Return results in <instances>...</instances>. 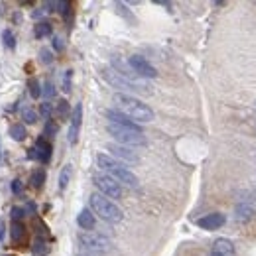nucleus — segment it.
Returning <instances> with one entry per match:
<instances>
[{"label":"nucleus","instance_id":"nucleus-14","mask_svg":"<svg viewBox=\"0 0 256 256\" xmlns=\"http://www.w3.org/2000/svg\"><path fill=\"white\" fill-rule=\"evenodd\" d=\"M213 256H234V244L228 238H217L213 242Z\"/></svg>","mask_w":256,"mask_h":256},{"label":"nucleus","instance_id":"nucleus-24","mask_svg":"<svg viewBox=\"0 0 256 256\" xmlns=\"http://www.w3.org/2000/svg\"><path fill=\"white\" fill-rule=\"evenodd\" d=\"M22 118H24L26 124H36V122H38V114L34 112L30 106H24V108H22Z\"/></svg>","mask_w":256,"mask_h":256},{"label":"nucleus","instance_id":"nucleus-2","mask_svg":"<svg viewBox=\"0 0 256 256\" xmlns=\"http://www.w3.org/2000/svg\"><path fill=\"white\" fill-rule=\"evenodd\" d=\"M96 164H98V168H100L102 172H106V176L112 178L114 182L124 184V186L132 188V190H138V188H140L138 178H136L128 168H124V164L116 162L114 158H110V156H106V154H98V156H96Z\"/></svg>","mask_w":256,"mask_h":256},{"label":"nucleus","instance_id":"nucleus-20","mask_svg":"<svg viewBox=\"0 0 256 256\" xmlns=\"http://www.w3.org/2000/svg\"><path fill=\"white\" fill-rule=\"evenodd\" d=\"M44 184H46V172L44 170H36L32 174V188L42 192L44 190Z\"/></svg>","mask_w":256,"mask_h":256},{"label":"nucleus","instance_id":"nucleus-13","mask_svg":"<svg viewBox=\"0 0 256 256\" xmlns=\"http://www.w3.org/2000/svg\"><path fill=\"white\" fill-rule=\"evenodd\" d=\"M32 152H36V154H34V158H38L42 164H48V162L52 160L54 146H52V142H48L46 138H40V140L36 142V148H34Z\"/></svg>","mask_w":256,"mask_h":256},{"label":"nucleus","instance_id":"nucleus-35","mask_svg":"<svg viewBox=\"0 0 256 256\" xmlns=\"http://www.w3.org/2000/svg\"><path fill=\"white\" fill-rule=\"evenodd\" d=\"M156 4H160V6H166V8H172V4H170V2H162V0H158Z\"/></svg>","mask_w":256,"mask_h":256},{"label":"nucleus","instance_id":"nucleus-5","mask_svg":"<svg viewBox=\"0 0 256 256\" xmlns=\"http://www.w3.org/2000/svg\"><path fill=\"white\" fill-rule=\"evenodd\" d=\"M108 134L120 144V146H146V136L140 130H130L124 126H116V124H108Z\"/></svg>","mask_w":256,"mask_h":256},{"label":"nucleus","instance_id":"nucleus-33","mask_svg":"<svg viewBox=\"0 0 256 256\" xmlns=\"http://www.w3.org/2000/svg\"><path fill=\"white\" fill-rule=\"evenodd\" d=\"M12 192L16 193V195L22 193V182H20V180H14V182H12Z\"/></svg>","mask_w":256,"mask_h":256},{"label":"nucleus","instance_id":"nucleus-34","mask_svg":"<svg viewBox=\"0 0 256 256\" xmlns=\"http://www.w3.org/2000/svg\"><path fill=\"white\" fill-rule=\"evenodd\" d=\"M54 48H56L58 52H64V50H65L64 40H62V38H54Z\"/></svg>","mask_w":256,"mask_h":256},{"label":"nucleus","instance_id":"nucleus-7","mask_svg":"<svg viewBox=\"0 0 256 256\" xmlns=\"http://www.w3.org/2000/svg\"><path fill=\"white\" fill-rule=\"evenodd\" d=\"M93 182H95V186L98 188L100 195H104L106 199H120V197H122V188H120V184L114 182L112 178L102 176V174H96L95 178H93Z\"/></svg>","mask_w":256,"mask_h":256},{"label":"nucleus","instance_id":"nucleus-25","mask_svg":"<svg viewBox=\"0 0 256 256\" xmlns=\"http://www.w3.org/2000/svg\"><path fill=\"white\" fill-rule=\"evenodd\" d=\"M2 40H4V48L6 50H14L16 48V38H14V34L10 32V30L2 32Z\"/></svg>","mask_w":256,"mask_h":256},{"label":"nucleus","instance_id":"nucleus-4","mask_svg":"<svg viewBox=\"0 0 256 256\" xmlns=\"http://www.w3.org/2000/svg\"><path fill=\"white\" fill-rule=\"evenodd\" d=\"M102 79L108 83V85H112L114 89H120V91H134V93H150V89H148V85H144V83H140L138 79H130L126 75H120L116 69H112V67H106V69H102Z\"/></svg>","mask_w":256,"mask_h":256},{"label":"nucleus","instance_id":"nucleus-21","mask_svg":"<svg viewBox=\"0 0 256 256\" xmlns=\"http://www.w3.org/2000/svg\"><path fill=\"white\" fill-rule=\"evenodd\" d=\"M71 174H73V166H65L64 170H62V176H60V190L62 192L67 190V186L71 182Z\"/></svg>","mask_w":256,"mask_h":256},{"label":"nucleus","instance_id":"nucleus-29","mask_svg":"<svg viewBox=\"0 0 256 256\" xmlns=\"http://www.w3.org/2000/svg\"><path fill=\"white\" fill-rule=\"evenodd\" d=\"M71 85H73V71H65L64 75V93H71Z\"/></svg>","mask_w":256,"mask_h":256},{"label":"nucleus","instance_id":"nucleus-15","mask_svg":"<svg viewBox=\"0 0 256 256\" xmlns=\"http://www.w3.org/2000/svg\"><path fill=\"white\" fill-rule=\"evenodd\" d=\"M77 224L83 228V230H93L95 228V215H93V211H89V209H83L81 213H79V217H77Z\"/></svg>","mask_w":256,"mask_h":256},{"label":"nucleus","instance_id":"nucleus-18","mask_svg":"<svg viewBox=\"0 0 256 256\" xmlns=\"http://www.w3.org/2000/svg\"><path fill=\"white\" fill-rule=\"evenodd\" d=\"M52 32H54V26H52L50 22H38V24H36V30H34L38 40H44V38L52 36Z\"/></svg>","mask_w":256,"mask_h":256},{"label":"nucleus","instance_id":"nucleus-32","mask_svg":"<svg viewBox=\"0 0 256 256\" xmlns=\"http://www.w3.org/2000/svg\"><path fill=\"white\" fill-rule=\"evenodd\" d=\"M40 58H42V64H46V65L54 64V56H52L50 50H42V52H40Z\"/></svg>","mask_w":256,"mask_h":256},{"label":"nucleus","instance_id":"nucleus-22","mask_svg":"<svg viewBox=\"0 0 256 256\" xmlns=\"http://www.w3.org/2000/svg\"><path fill=\"white\" fill-rule=\"evenodd\" d=\"M24 224L22 223H12V230H10V238L14 240V242H20L22 238H24Z\"/></svg>","mask_w":256,"mask_h":256},{"label":"nucleus","instance_id":"nucleus-10","mask_svg":"<svg viewBox=\"0 0 256 256\" xmlns=\"http://www.w3.org/2000/svg\"><path fill=\"white\" fill-rule=\"evenodd\" d=\"M108 152L112 154L110 158H114L116 162L124 160V162H128V164H138V162H140V158H138L136 152H132L130 148L120 146V144H110V146H108Z\"/></svg>","mask_w":256,"mask_h":256},{"label":"nucleus","instance_id":"nucleus-6","mask_svg":"<svg viewBox=\"0 0 256 256\" xmlns=\"http://www.w3.org/2000/svg\"><path fill=\"white\" fill-rule=\"evenodd\" d=\"M79 244L89 254H106L112 248L110 240L106 236H102V234H96V232H83V234H79Z\"/></svg>","mask_w":256,"mask_h":256},{"label":"nucleus","instance_id":"nucleus-9","mask_svg":"<svg viewBox=\"0 0 256 256\" xmlns=\"http://www.w3.org/2000/svg\"><path fill=\"white\" fill-rule=\"evenodd\" d=\"M81 124H83V104L79 102V104L73 108V114H71L69 144H77V140H79V132H81Z\"/></svg>","mask_w":256,"mask_h":256},{"label":"nucleus","instance_id":"nucleus-19","mask_svg":"<svg viewBox=\"0 0 256 256\" xmlns=\"http://www.w3.org/2000/svg\"><path fill=\"white\" fill-rule=\"evenodd\" d=\"M10 136H12L16 142H24V140L28 138V132H26L24 124H12V126H10Z\"/></svg>","mask_w":256,"mask_h":256},{"label":"nucleus","instance_id":"nucleus-31","mask_svg":"<svg viewBox=\"0 0 256 256\" xmlns=\"http://www.w3.org/2000/svg\"><path fill=\"white\" fill-rule=\"evenodd\" d=\"M24 215H26V209H22V207H14V209H12V219H14V223H20V221L24 219Z\"/></svg>","mask_w":256,"mask_h":256},{"label":"nucleus","instance_id":"nucleus-11","mask_svg":"<svg viewBox=\"0 0 256 256\" xmlns=\"http://www.w3.org/2000/svg\"><path fill=\"white\" fill-rule=\"evenodd\" d=\"M224 223H226V217H224L223 213H211V215H205V217H201L197 221V224L201 228H205V230H217Z\"/></svg>","mask_w":256,"mask_h":256},{"label":"nucleus","instance_id":"nucleus-12","mask_svg":"<svg viewBox=\"0 0 256 256\" xmlns=\"http://www.w3.org/2000/svg\"><path fill=\"white\" fill-rule=\"evenodd\" d=\"M106 118L110 120V124L130 128V130H140V126H138L132 118H128L124 112H120V110H108V112H106ZM140 132H142V130H140Z\"/></svg>","mask_w":256,"mask_h":256},{"label":"nucleus","instance_id":"nucleus-3","mask_svg":"<svg viewBox=\"0 0 256 256\" xmlns=\"http://www.w3.org/2000/svg\"><path fill=\"white\" fill-rule=\"evenodd\" d=\"M89 201H91V209H93V213L98 215L104 223L118 224L122 219H124V213L120 211V207H118L116 203H112L110 199H106L104 195L93 193Z\"/></svg>","mask_w":256,"mask_h":256},{"label":"nucleus","instance_id":"nucleus-27","mask_svg":"<svg viewBox=\"0 0 256 256\" xmlns=\"http://www.w3.org/2000/svg\"><path fill=\"white\" fill-rule=\"evenodd\" d=\"M52 112H54V104H52V102H44V104H40V116H42V118L50 120Z\"/></svg>","mask_w":256,"mask_h":256},{"label":"nucleus","instance_id":"nucleus-1","mask_svg":"<svg viewBox=\"0 0 256 256\" xmlns=\"http://www.w3.org/2000/svg\"><path fill=\"white\" fill-rule=\"evenodd\" d=\"M114 104L118 106L120 112H124L128 118H132L136 124L138 122H152L154 120V110L144 104L142 100L134 98L130 95H124V93H116L114 95Z\"/></svg>","mask_w":256,"mask_h":256},{"label":"nucleus","instance_id":"nucleus-26","mask_svg":"<svg viewBox=\"0 0 256 256\" xmlns=\"http://www.w3.org/2000/svg\"><path fill=\"white\" fill-rule=\"evenodd\" d=\"M56 134H58V124L50 118V120L46 122V128H44V136H46V138H54Z\"/></svg>","mask_w":256,"mask_h":256},{"label":"nucleus","instance_id":"nucleus-28","mask_svg":"<svg viewBox=\"0 0 256 256\" xmlns=\"http://www.w3.org/2000/svg\"><path fill=\"white\" fill-rule=\"evenodd\" d=\"M30 95L34 96V98H40L42 96V85L38 83V79H30Z\"/></svg>","mask_w":256,"mask_h":256},{"label":"nucleus","instance_id":"nucleus-16","mask_svg":"<svg viewBox=\"0 0 256 256\" xmlns=\"http://www.w3.org/2000/svg\"><path fill=\"white\" fill-rule=\"evenodd\" d=\"M252 215H254V207H250V203H238V205H236V219H238L240 223L250 221Z\"/></svg>","mask_w":256,"mask_h":256},{"label":"nucleus","instance_id":"nucleus-8","mask_svg":"<svg viewBox=\"0 0 256 256\" xmlns=\"http://www.w3.org/2000/svg\"><path fill=\"white\" fill-rule=\"evenodd\" d=\"M128 65H130V69H132V73L136 77H146V79H156L158 77L156 67L150 64L146 58H142V56H132L128 60Z\"/></svg>","mask_w":256,"mask_h":256},{"label":"nucleus","instance_id":"nucleus-30","mask_svg":"<svg viewBox=\"0 0 256 256\" xmlns=\"http://www.w3.org/2000/svg\"><path fill=\"white\" fill-rule=\"evenodd\" d=\"M42 95L46 96V98H52V96H56V87H54V83H52V81H48V83L44 85V91H42Z\"/></svg>","mask_w":256,"mask_h":256},{"label":"nucleus","instance_id":"nucleus-17","mask_svg":"<svg viewBox=\"0 0 256 256\" xmlns=\"http://www.w3.org/2000/svg\"><path fill=\"white\" fill-rule=\"evenodd\" d=\"M32 252L34 256H48L50 254V246H48V240L44 236H38L32 244Z\"/></svg>","mask_w":256,"mask_h":256},{"label":"nucleus","instance_id":"nucleus-23","mask_svg":"<svg viewBox=\"0 0 256 256\" xmlns=\"http://www.w3.org/2000/svg\"><path fill=\"white\" fill-rule=\"evenodd\" d=\"M56 112H58L60 118H67V116L71 114V106H69V102H67V100H60V102L56 104Z\"/></svg>","mask_w":256,"mask_h":256}]
</instances>
